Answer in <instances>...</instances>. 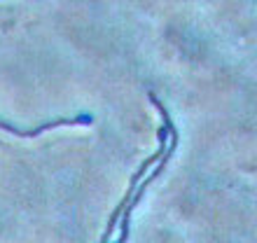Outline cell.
Returning a JSON list of instances; mask_svg holds the SVG:
<instances>
[{
	"mask_svg": "<svg viewBox=\"0 0 257 243\" xmlns=\"http://www.w3.org/2000/svg\"><path fill=\"white\" fill-rule=\"evenodd\" d=\"M91 117H73V119H56V122H47V124H42L38 129H28V131H21V129H14L10 127L7 122L0 119V129L3 131H10V134H17V136H24V138H31V136H38L40 131H47V129H54V127H61V124H89Z\"/></svg>",
	"mask_w": 257,
	"mask_h": 243,
	"instance_id": "1",
	"label": "cell"
}]
</instances>
